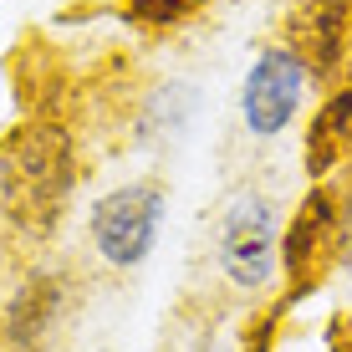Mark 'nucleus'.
<instances>
[{"mask_svg": "<svg viewBox=\"0 0 352 352\" xmlns=\"http://www.w3.org/2000/svg\"><path fill=\"white\" fill-rule=\"evenodd\" d=\"M168 225V189L164 179H123L102 189L87 210V245L118 276H133L153 261Z\"/></svg>", "mask_w": 352, "mask_h": 352, "instance_id": "7ed1b4c3", "label": "nucleus"}, {"mask_svg": "<svg viewBox=\"0 0 352 352\" xmlns=\"http://www.w3.org/2000/svg\"><path fill=\"white\" fill-rule=\"evenodd\" d=\"M82 189V143L62 118H21L0 133V220L16 240H56Z\"/></svg>", "mask_w": 352, "mask_h": 352, "instance_id": "f257e3e1", "label": "nucleus"}, {"mask_svg": "<svg viewBox=\"0 0 352 352\" xmlns=\"http://www.w3.org/2000/svg\"><path fill=\"white\" fill-rule=\"evenodd\" d=\"M307 184H352V77L332 82L301 133Z\"/></svg>", "mask_w": 352, "mask_h": 352, "instance_id": "0eeeda50", "label": "nucleus"}, {"mask_svg": "<svg viewBox=\"0 0 352 352\" xmlns=\"http://www.w3.org/2000/svg\"><path fill=\"white\" fill-rule=\"evenodd\" d=\"M214 0H118V21L138 36H179L204 21Z\"/></svg>", "mask_w": 352, "mask_h": 352, "instance_id": "1a4fd4ad", "label": "nucleus"}, {"mask_svg": "<svg viewBox=\"0 0 352 352\" xmlns=\"http://www.w3.org/2000/svg\"><path fill=\"white\" fill-rule=\"evenodd\" d=\"M164 352H235L225 342V332L214 322H189V332L179 342H164Z\"/></svg>", "mask_w": 352, "mask_h": 352, "instance_id": "9b49d317", "label": "nucleus"}, {"mask_svg": "<svg viewBox=\"0 0 352 352\" xmlns=\"http://www.w3.org/2000/svg\"><path fill=\"white\" fill-rule=\"evenodd\" d=\"M327 271L352 291V184H342V220H337V245H332V265Z\"/></svg>", "mask_w": 352, "mask_h": 352, "instance_id": "9d476101", "label": "nucleus"}, {"mask_svg": "<svg viewBox=\"0 0 352 352\" xmlns=\"http://www.w3.org/2000/svg\"><path fill=\"white\" fill-rule=\"evenodd\" d=\"M317 92V77L301 62V52L291 41H265L256 56H250L245 77H240V128H245L250 143H281L291 128L307 118V102Z\"/></svg>", "mask_w": 352, "mask_h": 352, "instance_id": "20e7f679", "label": "nucleus"}, {"mask_svg": "<svg viewBox=\"0 0 352 352\" xmlns=\"http://www.w3.org/2000/svg\"><path fill=\"white\" fill-rule=\"evenodd\" d=\"M281 230H286V210L276 204V194L256 184H235L220 199V210L210 220V271L225 296L265 301L286 286Z\"/></svg>", "mask_w": 352, "mask_h": 352, "instance_id": "f03ea898", "label": "nucleus"}, {"mask_svg": "<svg viewBox=\"0 0 352 352\" xmlns=\"http://www.w3.org/2000/svg\"><path fill=\"white\" fill-rule=\"evenodd\" d=\"M337 220H342V184H307L301 199L286 210L281 230V281L286 291H317V281L332 265Z\"/></svg>", "mask_w": 352, "mask_h": 352, "instance_id": "423d86ee", "label": "nucleus"}, {"mask_svg": "<svg viewBox=\"0 0 352 352\" xmlns=\"http://www.w3.org/2000/svg\"><path fill=\"white\" fill-rule=\"evenodd\" d=\"M194 102H199V87H189V82H179V77L153 82L133 107V128H128L133 148L164 153L168 143H179V133L194 123Z\"/></svg>", "mask_w": 352, "mask_h": 352, "instance_id": "6e6552de", "label": "nucleus"}, {"mask_svg": "<svg viewBox=\"0 0 352 352\" xmlns=\"http://www.w3.org/2000/svg\"><path fill=\"white\" fill-rule=\"evenodd\" d=\"M72 322V271L67 265H26L10 296L0 301V347L52 352Z\"/></svg>", "mask_w": 352, "mask_h": 352, "instance_id": "39448f33", "label": "nucleus"}]
</instances>
